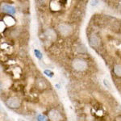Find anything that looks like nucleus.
Masks as SVG:
<instances>
[{
  "label": "nucleus",
  "mask_w": 121,
  "mask_h": 121,
  "mask_svg": "<svg viewBox=\"0 0 121 121\" xmlns=\"http://www.w3.org/2000/svg\"><path fill=\"white\" fill-rule=\"evenodd\" d=\"M73 67L78 71H84L87 68V64L84 60L76 58L73 61Z\"/></svg>",
  "instance_id": "obj_1"
},
{
  "label": "nucleus",
  "mask_w": 121,
  "mask_h": 121,
  "mask_svg": "<svg viewBox=\"0 0 121 121\" xmlns=\"http://www.w3.org/2000/svg\"><path fill=\"white\" fill-rule=\"evenodd\" d=\"M58 31L61 35L66 36L71 33L72 27L69 24H67V23H60V24L58 25Z\"/></svg>",
  "instance_id": "obj_2"
},
{
  "label": "nucleus",
  "mask_w": 121,
  "mask_h": 121,
  "mask_svg": "<svg viewBox=\"0 0 121 121\" xmlns=\"http://www.w3.org/2000/svg\"><path fill=\"white\" fill-rule=\"evenodd\" d=\"M6 104L9 107H11V108H18L20 106L21 103L20 100L18 98H16V97H11V98L7 100Z\"/></svg>",
  "instance_id": "obj_3"
},
{
  "label": "nucleus",
  "mask_w": 121,
  "mask_h": 121,
  "mask_svg": "<svg viewBox=\"0 0 121 121\" xmlns=\"http://www.w3.org/2000/svg\"><path fill=\"white\" fill-rule=\"evenodd\" d=\"M48 118L52 121H60L61 120V116L59 112H57L55 109H52L48 112Z\"/></svg>",
  "instance_id": "obj_4"
},
{
  "label": "nucleus",
  "mask_w": 121,
  "mask_h": 121,
  "mask_svg": "<svg viewBox=\"0 0 121 121\" xmlns=\"http://www.w3.org/2000/svg\"><path fill=\"white\" fill-rule=\"evenodd\" d=\"M89 44L91 47H98L100 44V39L96 35H91L89 37Z\"/></svg>",
  "instance_id": "obj_5"
},
{
  "label": "nucleus",
  "mask_w": 121,
  "mask_h": 121,
  "mask_svg": "<svg viewBox=\"0 0 121 121\" xmlns=\"http://www.w3.org/2000/svg\"><path fill=\"white\" fill-rule=\"evenodd\" d=\"M45 36H47V38L50 40H56V33L52 29H47L45 32Z\"/></svg>",
  "instance_id": "obj_6"
},
{
  "label": "nucleus",
  "mask_w": 121,
  "mask_h": 121,
  "mask_svg": "<svg viewBox=\"0 0 121 121\" xmlns=\"http://www.w3.org/2000/svg\"><path fill=\"white\" fill-rule=\"evenodd\" d=\"M2 9H3V11L5 12L8 13L10 15H14L15 13V8L11 6H9V5H4L2 7Z\"/></svg>",
  "instance_id": "obj_7"
},
{
  "label": "nucleus",
  "mask_w": 121,
  "mask_h": 121,
  "mask_svg": "<svg viewBox=\"0 0 121 121\" xmlns=\"http://www.w3.org/2000/svg\"><path fill=\"white\" fill-rule=\"evenodd\" d=\"M114 73L119 77H121V65H116L114 66Z\"/></svg>",
  "instance_id": "obj_8"
},
{
  "label": "nucleus",
  "mask_w": 121,
  "mask_h": 121,
  "mask_svg": "<svg viewBox=\"0 0 121 121\" xmlns=\"http://www.w3.org/2000/svg\"><path fill=\"white\" fill-rule=\"evenodd\" d=\"M77 50L78 52H81V53H85V52H87V49L86 48V46L84 44H79L78 46L77 47Z\"/></svg>",
  "instance_id": "obj_9"
},
{
  "label": "nucleus",
  "mask_w": 121,
  "mask_h": 121,
  "mask_svg": "<svg viewBox=\"0 0 121 121\" xmlns=\"http://www.w3.org/2000/svg\"><path fill=\"white\" fill-rule=\"evenodd\" d=\"M37 86L39 88H45L46 83L44 79H38L37 80Z\"/></svg>",
  "instance_id": "obj_10"
},
{
  "label": "nucleus",
  "mask_w": 121,
  "mask_h": 121,
  "mask_svg": "<svg viewBox=\"0 0 121 121\" xmlns=\"http://www.w3.org/2000/svg\"><path fill=\"white\" fill-rule=\"evenodd\" d=\"M37 120L38 121H48V119L44 115H39L37 116Z\"/></svg>",
  "instance_id": "obj_11"
},
{
  "label": "nucleus",
  "mask_w": 121,
  "mask_h": 121,
  "mask_svg": "<svg viewBox=\"0 0 121 121\" xmlns=\"http://www.w3.org/2000/svg\"><path fill=\"white\" fill-rule=\"evenodd\" d=\"M103 84H104V86L107 87V89L112 90V86H111V84H110V82H109L108 80H107V79H104V80H103Z\"/></svg>",
  "instance_id": "obj_12"
},
{
  "label": "nucleus",
  "mask_w": 121,
  "mask_h": 121,
  "mask_svg": "<svg viewBox=\"0 0 121 121\" xmlns=\"http://www.w3.org/2000/svg\"><path fill=\"white\" fill-rule=\"evenodd\" d=\"M34 53H35V55H36V56L38 58V59H41V58H42V53L39 51V50L35 49L34 50Z\"/></svg>",
  "instance_id": "obj_13"
},
{
  "label": "nucleus",
  "mask_w": 121,
  "mask_h": 121,
  "mask_svg": "<svg viewBox=\"0 0 121 121\" xmlns=\"http://www.w3.org/2000/svg\"><path fill=\"white\" fill-rule=\"evenodd\" d=\"M44 74H46L47 76H48V77H49V78H52V76H53V74H54V73H52L51 70H48V69L44 70Z\"/></svg>",
  "instance_id": "obj_14"
},
{
  "label": "nucleus",
  "mask_w": 121,
  "mask_h": 121,
  "mask_svg": "<svg viewBox=\"0 0 121 121\" xmlns=\"http://www.w3.org/2000/svg\"><path fill=\"white\" fill-rule=\"evenodd\" d=\"M99 1H91V6H94V7H95V6H97L99 4Z\"/></svg>",
  "instance_id": "obj_15"
},
{
  "label": "nucleus",
  "mask_w": 121,
  "mask_h": 121,
  "mask_svg": "<svg viewBox=\"0 0 121 121\" xmlns=\"http://www.w3.org/2000/svg\"><path fill=\"white\" fill-rule=\"evenodd\" d=\"M18 121H25V120H21V119H19V120Z\"/></svg>",
  "instance_id": "obj_16"
}]
</instances>
